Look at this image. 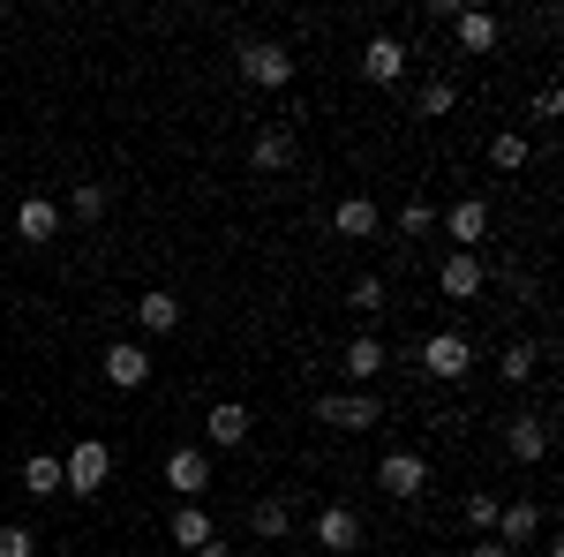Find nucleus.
Segmentation results:
<instances>
[{
    "label": "nucleus",
    "mask_w": 564,
    "mask_h": 557,
    "mask_svg": "<svg viewBox=\"0 0 564 557\" xmlns=\"http://www.w3.org/2000/svg\"><path fill=\"white\" fill-rule=\"evenodd\" d=\"M234 68H241V84H257V90H286L294 84V53L279 39H241L234 45Z\"/></svg>",
    "instance_id": "f257e3e1"
},
{
    "label": "nucleus",
    "mask_w": 564,
    "mask_h": 557,
    "mask_svg": "<svg viewBox=\"0 0 564 557\" xmlns=\"http://www.w3.org/2000/svg\"><path fill=\"white\" fill-rule=\"evenodd\" d=\"M106 474H113V452H106L98 437H76V444L61 452V490H68V497H98Z\"/></svg>",
    "instance_id": "f03ea898"
},
{
    "label": "nucleus",
    "mask_w": 564,
    "mask_h": 557,
    "mask_svg": "<svg viewBox=\"0 0 564 557\" xmlns=\"http://www.w3.org/2000/svg\"><path fill=\"white\" fill-rule=\"evenodd\" d=\"M414 362H422V377H436V385H459L475 369V346H467V332H430Z\"/></svg>",
    "instance_id": "7ed1b4c3"
},
{
    "label": "nucleus",
    "mask_w": 564,
    "mask_h": 557,
    "mask_svg": "<svg viewBox=\"0 0 564 557\" xmlns=\"http://www.w3.org/2000/svg\"><path fill=\"white\" fill-rule=\"evenodd\" d=\"M98 369H106V385L143 392V385H151V346H143V340H113L106 354H98Z\"/></svg>",
    "instance_id": "20e7f679"
},
{
    "label": "nucleus",
    "mask_w": 564,
    "mask_h": 557,
    "mask_svg": "<svg viewBox=\"0 0 564 557\" xmlns=\"http://www.w3.org/2000/svg\"><path fill=\"white\" fill-rule=\"evenodd\" d=\"M166 490H174L181 505H196V497L212 490V452H204V444H181L174 460H166Z\"/></svg>",
    "instance_id": "39448f33"
},
{
    "label": "nucleus",
    "mask_w": 564,
    "mask_h": 557,
    "mask_svg": "<svg viewBox=\"0 0 564 557\" xmlns=\"http://www.w3.org/2000/svg\"><path fill=\"white\" fill-rule=\"evenodd\" d=\"M332 429H377L384 422V407H377V392H332L324 407H316Z\"/></svg>",
    "instance_id": "423d86ee"
},
{
    "label": "nucleus",
    "mask_w": 564,
    "mask_h": 557,
    "mask_svg": "<svg viewBox=\"0 0 564 557\" xmlns=\"http://www.w3.org/2000/svg\"><path fill=\"white\" fill-rule=\"evenodd\" d=\"M377 482H384L391 497H422V490H430V460H422V452H384V460H377Z\"/></svg>",
    "instance_id": "0eeeda50"
},
{
    "label": "nucleus",
    "mask_w": 564,
    "mask_h": 557,
    "mask_svg": "<svg viewBox=\"0 0 564 557\" xmlns=\"http://www.w3.org/2000/svg\"><path fill=\"white\" fill-rule=\"evenodd\" d=\"M436 287H444L452 301H475L481 287H489V271H481V257H475V249H452V257L436 264Z\"/></svg>",
    "instance_id": "6e6552de"
},
{
    "label": "nucleus",
    "mask_w": 564,
    "mask_h": 557,
    "mask_svg": "<svg viewBox=\"0 0 564 557\" xmlns=\"http://www.w3.org/2000/svg\"><path fill=\"white\" fill-rule=\"evenodd\" d=\"M361 76H369L377 90H391L399 76H406V45L391 39V31H377V39L361 45Z\"/></svg>",
    "instance_id": "1a4fd4ad"
},
{
    "label": "nucleus",
    "mask_w": 564,
    "mask_h": 557,
    "mask_svg": "<svg viewBox=\"0 0 564 557\" xmlns=\"http://www.w3.org/2000/svg\"><path fill=\"white\" fill-rule=\"evenodd\" d=\"M249 429H257V415H249L241 399H218L212 415H204V437H212L218 452H234V444H249Z\"/></svg>",
    "instance_id": "9d476101"
},
{
    "label": "nucleus",
    "mask_w": 564,
    "mask_h": 557,
    "mask_svg": "<svg viewBox=\"0 0 564 557\" xmlns=\"http://www.w3.org/2000/svg\"><path fill=\"white\" fill-rule=\"evenodd\" d=\"M316 543L332 557L361 550V513H354V505H324V513H316Z\"/></svg>",
    "instance_id": "9b49d317"
},
{
    "label": "nucleus",
    "mask_w": 564,
    "mask_h": 557,
    "mask_svg": "<svg viewBox=\"0 0 564 557\" xmlns=\"http://www.w3.org/2000/svg\"><path fill=\"white\" fill-rule=\"evenodd\" d=\"M452 39H459V53H497L505 23H497L489 8H459V15H452Z\"/></svg>",
    "instance_id": "f8f14e48"
},
{
    "label": "nucleus",
    "mask_w": 564,
    "mask_h": 557,
    "mask_svg": "<svg viewBox=\"0 0 564 557\" xmlns=\"http://www.w3.org/2000/svg\"><path fill=\"white\" fill-rule=\"evenodd\" d=\"M339 369H347L354 385H369V377H384V369H391V346L377 340V332H361V340H347V354H339Z\"/></svg>",
    "instance_id": "ddd939ff"
},
{
    "label": "nucleus",
    "mask_w": 564,
    "mask_h": 557,
    "mask_svg": "<svg viewBox=\"0 0 564 557\" xmlns=\"http://www.w3.org/2000/svg\"><path fill=\"white\" fill-rule=\"evenodd\" d=\"M174 324H181V294H166V287H151V294L135 301V332H143V340H166Z\"/></svg>",
    "instance_id": "4468645a"
},
{
    "label": "nucleus",
    "mask_w": 564,
    "mask_h": 557,
    "mask_svg": "<svg viewBox=\"0 0 564 557\" xmlns=\"http://www.w3.org/2000/svg\"><path fill=\"white\" fill-rule=\"evenodd\" d=\"M505 452H512L520 468H534V460H550V422H542V415H520V422L505 429Z\"/></svg>",
    "instance_id": "2eb2a0df"
},
{
    "label": "nucleus",
    "mask_w": 564,
    "mask_h": 557,
    "mask_svg": "<svg viewBox=\"0 0 564 557\" xmlns=\"http://www.w3.org/2000/svg\"><path fill=\"white\" fill-rule=\"evenodd\" d=\"M489 535H497V543H505V550H520V543H534V535H542V505H497V527H489Z\"/></svg>",
    "instance_id": "dca6fc26"
},
{
    "label": "nucleus",
    "mask_w": 564,
    "mask_h": 557,
    "mask_svg": "<svg viewBox=\"0 0 564 557\" xmlns=\"http://www.w3.org/2000/svg\"><path fill=\"white\" fill-rule=\"evenodd\" d=\"M15 234H23V242H53V234H61V204H53V196H23V204H15Z\"/></svg>",
    "instance_id": "f3484780"
},
{
    "label": "nucleus",
    "mask_w": 564,
    "mask_h": 557,
    "mask_svg": "<svg viewBox=\"0 0 564 557\" xmlns=\"http://www.w3.org/2000/svg\"><path fill=\"white\" fill-rule=\"evenodd\" d=\"M444 234H452L459 249H475L481 234H489V204H481V196H459V204L444 212Z\"/></svg>",
    "instance_id": "a211bd4d"
},
{
    "label": "nucleus",
    "mask_w": 564,
    "mask_h": 557,
    "mask_svg": "<svg viewBox=\"0 0 564 557\" xmlns=\"http://www.w3.org/2000/svg\"><path fill=\"white\" fill-rule=\"evenodd\" d=\"M249 167H257V173H286V167H294V129H257Z\"/></svg>",
    "instance_id": "6ab92c4d"
},
{
    "label": "nucleus",
    "mask_w": 564,
    "mask_h": 557,
    "mask_svg": "<svg viewBox=\"0 0 564 557\" xmlns=\"http://www.w3.org/2000/svg\"><path fill=\"white\" fill-rule=\"evenodd\" d=\"M166 535H174V550H188V557H196V550H204V543L218 535V527H212V513H204V505H181V513L166 519Z\"/></svg>",
    "instance_id": "aec40b11"
},
{
    "label": "nucleus",
    "mask_w": 564,
    "mask_h": 557,
    "mask_svg": "<svg viewBox=\"0 0 564 557\" xmlns=\"http://www.w3.org/2000/svg\"><path fill=\"white\" fill-rule=\"evenodd\" d=\"M332 226H339L347 242H369V234L384 226V212H377L369 196H339V212H332Z\"/></svg>",
    "instance_id": "412c9836"
},
{
    "label": "nucleus",
    "mask_w": 564,
    "mask_h": 557,
    "mask_svg": "<svg viewBox=\"0 0 564 557\" xmlns=\"http://www.w3.org/2000/svg\"><path fill=\"white\" fill-rule=\"evenodd\" d=\"M249 527H257L263 543H286V535H294V505H286V497H257V505H249Z\"/></svg>",
    "instance_id": "4be33fe9"
},
{
    "label": "nucleus",
    "mask_w": 564,
    "mask_h": 557,
    "mask_svg": "<svg viewBox=\"0 0 564 557\" xmlns=\"http://www.w3.org/2000/svg\"><path fill=\"white\" fill-rule=\"evenodd\" d=\"M15 482H23V490H31V497H61V460H53V452H31V460H23V474H15Z\"/></svg>",
    "instance_id": "5701e85b"
},
{
    "label": "nucleus",
    "mask_w": 564,
    "mask_h": 557,
    "mask_svg": "<svg viewBox=\"0 0 564 557\" xmlns=\"http://www.w3.org/2000/svg\"><path fill=\"white\" fill-rule=\"evenodd\" d=\"M414 106H422V114H430V121H444V114H452V106H459V84H452V76H430V84L414 90Z\"/></svg>",
    "instance_id": "b1692460"
},
{
    "label": "nucleus",
    "mask_w": 564,
    "mask_h": 557,
    "mask_svg": "<svg viewBox=\"0 0 564 557\" xmlns=\"http://www.w3.org/2000/svg\"><path fill=\"white\" fill-rule=\"evenodd\" d=\"M527 159H534V151H527V136H520V129H505L497 143H489V167H497V173H520Z\"/></svg>",
    "instance_id": "393cba45"
},
{
    "label": "nucleus",
    "mask_w": 564,
    "mask_h": 557,
    "mask_svg": "<svg viewBox=\"0 0 564 557\" xmlns=\"http://www.w3.org/2000/svg\"><path fill=\"white\" fill-rule=\"evenodd\" d=\"M98 212H106V181H76L61 204V218H98Z\"/></svg>",
    "instance_id": "a878e982"
},
{
    "label": "nucleus",
    "mask_w": 564,
    "mask_h": 557,
    "mask_svg": "<svg viewBox=\"0 0 564 557\" xmlns=\"http://www.w3.org/2000/svg\"><path fill=\"white\" fill-rule=\"evenodd\" d=\"M347 309H354V317H377V309H384V279H377V271H361V279L347 287Z\"/></svg>",
    "instance_id": "bb28decb"
},
{
    "label": "nucleus",
    "mask_w": 564,
    "mask_h": 557,
    "mask_svg": "<svg viewBox=\"0 0 564 557\" xmlns=\"http://www.w3.org/2000/svg\"><path fill=\"white\" fill-rule=\"evenodd\" d=\"M534 362H542V354H534L527 340H512V346H505V362H497V369H505V385H527V377H534Z\"/></svg>",
    "instance_id": "cd10ccee"
},
{
    "label": "nucleus",
    "mask_w": 564,
    "mask_h": 557,
    "mask_svg": "<svg viewBox=\"0 0 564 557\" xmlns=\"http://www.w3.org/2000/svg\"><path fill=\"white\" fill-rule=\"evenodd\" d=\"M0 557H39V535L23 519H0Z\"/></svg>",
    "instance_id": "c85d7f7f"
},
{
    "label": "nucleus",
    "mask_w": 564,
    "mask_h": 557,
    "mask_svg": "<svg viewBox=\"0 0 564 557\" xmlns=\"http://www.w3.org/2000/svg\"><path fill=\"white\" fill-rule=\"evenodd\" d=\"M430 226H436V204H422V196L399 204V234H430Z\"/></svg>",
    "instance_id": "c756f323"
},
{
    "label": "nucleus",
    "mask_w": 564,
    "mask_h": 557,
    "mask_svg": "<svg viewBox=\"0 0 564 557\" xmlns=\"http://www.w3.org/2000/svg\"><path fill=\"white\" fill-rule=\"evenodd\" d=\"M467 527H475V535H489V527H497V497H489V490H475V497H467Z\"/></svg>",
    "instance_id": "7c9ffc66"
},
{
    "label": "nucleus",
    "mask_w": 564,
    "mask_h": 557,
    "mask_svg": "<svg viewBox=\"0 0 564 557\" xmlns=\"http://www.w3.org/2000/svg\"><path fill=\"white\" fill-rule=\"evenodd\" d=\"M557 114H564V90L542 84V90H534V121H557Z\"/></svg>",
    "instance_id": "2f4dec72"
},
{
    "label": "nucleus",
    "mask_w": 564,
    "mask_h": 557,
    "mask_svg": "<svg viewBox=\"0 0 564 557\" xmlns=\"http://www.w3.org/2000/svg\"><path fill=\"white\" fill-rule=\"evenodd\" d=\"M467 557H512V550H505V543H475Z\"/></svg>",
    "instance_id": "473e14b6"
},
{
    "label": "nucleus",
    "mask_w": 564,
    "mask_h": 557,
    "mask_svg": "<svg viewBox=\"0 0 564 557\" xmlns=\"http://www.w3.org/2000/svg\"><path fill=\"white\" fill-rule=\"evenodd\" d=\"M196 557H234V550H226V543H218V535H212V543H204V550H196Z\"/></svg>",
    "instance_id": "72a5a7b5"
}]
</instances>
